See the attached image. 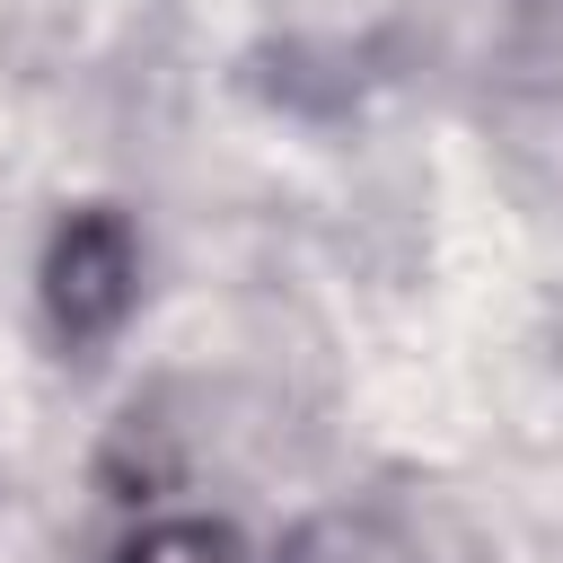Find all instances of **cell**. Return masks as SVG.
I'll list each match as a JSON object with an SVG mask.
<instances>
[{"label": "cell", "mask_w": 563, "mask_h": 563, "mask_svg": "<svg viewBox=\"0 0 563 563\" xmlns=\"http://www.w3.org/2000/svg\"><path fill=\"white\" fill-rule=\"evenodd\" d=\"M282 563H413V554H405L396 537H378L369 519H317Z\"/></svg>", "instance_id": "cell-2"}, {"label": "cell", "mask_w": 563, "mask_h": 563, "mask_svg": "<svg viewBox=\"0 0 563 563\" xmlns=\"http://www.w3.org/2000/svg\"><path fill=\"white\" fill-rule=\"evenodd\" d=\"M123 563H238V545L211 519H167V528H141L123 545Z\"/></svg>", "instance_id": "cell-3"}, {"label": "cell", "mask_w": 563, "mask_h": 563, "mask_svg": "<svg viewBox=\"0 0 563 563\" xmlns=\"http://www.w3.org/2000/svg\"><path fill=\"white\" fill-rule=\"evenodd\" d=\"M141 290V246L123 211H70L44 246V317L62 343H106Z\"/></svg>", "instance_id": "cell-1"}]
</instances>
